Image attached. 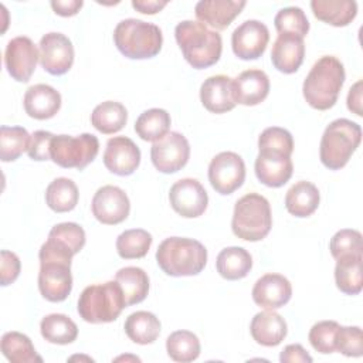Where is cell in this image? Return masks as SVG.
<instances>
[{
    "mask_svg": "<svg viewBox=\"0 0 363 363\" xmlns=\"http://www.w3.org/2000/svg\"><path fill=\"white\" fill-rule=\"evenodd\" d=\"M174 37L184 60L196 69L208 68L221 57V35L200 21L183 20L176 26Z\"/></svg>",
    "mask_w": 363,
    "mask_h": 363,
    "instance_id": "obj_1",
    "label": "cell"
},
{
    "mask_svg": "<svg viewBox=\"0 0 363 363\" xmlns=\"http://www.w3.org/2000/svg\"><path fill=\"white\" fill-rule=\"evenodd\" d=\"M343 64L333 55L320 57L306 75L302 92L309 106L318 111L330 109L345 82Z\"/></svg>",
    "mask_w": 363,
    "mask_h": 363,
    "instance_id": "obj_2",
    "label": "cell"
},
{
    "mask_svg": "<svg viewBox=\"0 0 363 363\" xmlns=\"http://www.w3.org/2000/svg\"><path fill=\"white\" fill-rule=\"evenodd\" d=\"M156 261L166 275L191 277L204 269L207 264V250L197 240L169 237L159 244Z\"/></svg>",
    "mask_w": 363,
    "mask_h": 363,
    "instance_id": "obj_3",
    "label": "cell"
},
{
    "mask_svg": "<svg viewBox=\"0 0 363 363\" xmlns=\"http://www.w3.org/2000/svg\"><path fill=\"white\" fill-rule=\"evenodd\" d=\"M113 43L119 52L130 60L156 57L162 50V30L138 18H125L113 30Z\"/></svg>",
    "mask_w": 363,
    "mask_h": 363,
    "instance_id": "obj_4",
    "label": "cell"
},
{
    "mask_svg": "<svg viewBox=\"0 0 363 363\" xmlns=\"http://www.w3.org/2000/svg\"><path fill=\"white\" fill-rule=\"evenodd\" d=\"M126 308L123 291L116 281L86 286L78 298V313L88 323H108Z\"/></svg>",
    "mask_w": 363,
    "mask_h": 363,
    "instance_id": "obj_5",
    "label": "cell"
},
{
    "mask_svg": "<svg viewBox=\"0 0 363 363\" xmlns=\"http://www.w3.org/2000/svg\"><path fill=\"white\" fill-rule=\"evenodd\" d=\"M362 140V128L359 123L339 118L332 121L320 139L319 156L325 167L330 170L342 169L354 153Z\"/></svg>",
    "mask_w": 363,
    "mask_h": 363,
    "instance_id": "obj_6",
    "label": "cell"
},
{
    "mask_svg": "<svg viewBox=\"0 0 363 363\" xmlns=\"http://www.w3.org/2000/svg\"><path fill=\"white\" fill-rule=\"evenodd\" d=\"M272 227L271 206L258 193H248L237 200L234 206L231 228L233 233L245 241H261Z\"/></svg>",
    "mask_w": 363,
    "mask_h": 363,
    "instance_id": "obj_7",
    "label": "cell"
},
{
    "mask_svg": "<svg viewBox=\"0 0 363 363\" xmlns=\"http://www.w3.org/2000/svg\"><path fill=\"white\" fill-rule=\"evenodd\" d=\"M99 140L91 133L78 136L54 135L50 145L51 160L64 169H85L98 155Z\"/></svg>",
    "mask_w": 363,
    "mask_h": 363,
    "instance_id": "obj_8",
    "label": "cell"
},
{
    "mask_svg": "<svg viewBox=\"0 0 363 363\" xmlns=\"http://www.w3.org/2000/svg\"><path fill=\"white\" fill-rule=\"evenodd\" d=\"M85 241V231L79 224L60 223L50 230L47 241L41 245L40 262L58 261L71 265L72 257L84 248Z\"/></svg>",
    "mask_w": 363,
    "mask_h": 363,
    "instance_id": "obj_9",
    "label": "cell"
},
{
    "mask_svg": "<svg viewBox=\"0 0 363 363\" xmlns=\"http://www.w3.org/2000/svg\"><path fill=\"white\" fill-rule=\"evenodd\" d=\"M245 180V163L235 152H221L208 164V182L220 194H231Z\"/></svg>",
    "mask_w": 363,
    "mask_h": 363,
    "instance_id": "obj_10",
    "label": "cell"
},
{
    "mask_svg": "<svg viewBox=\"0 0 363 363\" xmlns=\"http://www.w3.org/2000/svg\"><path fill=\"white\" fill-rule=\"evenodd\" d=\"M190 157V145L186 136L179 132H169L162 139L153 142L150 159L160 173H176L182 170Z\"/></svg>",
    "mask_w": 363,
    "mask_h": 363,
    "instance_id": "obj_11",
    "label": "cell"
},
{
    "mask_svg": "<svg viewBox=\"0 0 363 363\" xmlns=\"http://www.w3.org/2000/svg\"><path fill=\"white\" fill-rule=\"evenodd\" d=\"M172 208L184 218L201 216L208 204V196L203 184L191 177L177 180L169 191Z\"/></svg>",
    "mask_w": 363,
    "mask_h": 363,
    "instance_id": "obj_12",
    "label": "cell"
},
{
    "mask_svg": "<svg viewBox=\"0 0 363 363\" xmlns=\"http://www.w3.org/2000/svg\"><path fill=\"white\" fill-rule=\"evenodd\" d=\"M40 64L51 75L68 72L74 64V47L71 40L61 33H47L38 44Z\"/></svg>",
    "mask_w": 363,
    "mask_h": 363,
    "instance_id": "obj_13",
    "label": "cell"
},
{
    "mask_svg": "<svg viewBox=\"0 0 363 363\" xmlns=\"http://www.w3.org/2000/svg\"><path fill=\"white\" fill-rule=\"evenodd\" d=\"M40 52L31 38L20 35L11 38L4 50V65L10 77L18 82H27L35 71Z\"/></svg>",
    "mask_w": 363,
    "mask_h": 363,
    "instance_id": "obj_14",
    "label": "cell"
},
{
    "mask_svg": "<svg viewBox=\"0 0 363 363\" xmlns=\"http://www.w3.org/2000/svg\"><path fill=\"white\" fill-rule=\"evenodd\" d=\"M94 217L106 225H115L125 221L130 211V203L126 193L112 184L102 186L92 197Z\"/></svg>",
    "mask_w": 363,
    "mask_h": 363,
    "instance_id": "obj_15",
    "label": "cell"
},
{
    "mask_svg": "<svg viewBox=\"0 0 363 363\" xmlns=\"http://www.w3.org/2000/svg\"><path fill=\"white\" fill-rule=\"evenodd\" d=\"M269 41L268 27L258 20H245L231 34L233 52L241 60L259 58Z\"/></svg>",
    "mask_w": 363,
    "mask_h": 363,
    "instance_id": "obj_16",
    "label": "cell"
},
{
    "mask_svg": "<svg viewBox=\"0 0 363 363\" xmlns=\"http://www.w3.org/2000/svg\"><path fill=\"white\" fill-rule=\"evenodd\" d=\"M38 289L43 298L50 302H62L71 294V265L58 261L40 262Z\"/></svg>",
    "mask_w": 363,
    "mask_h": 363,
    "instance_id": "obj_17",
    "label": "cell"
},
{
    "mask_svg": "<svg viewBox=\"0 0 363 363\" xmlns=\"http://www.w3.org/2000/svg\"><path fill=\"white\" fill-rule=\"evenodd\" d=\"M140 163L138 145L126 136H113L106 142L104 152L105 167L118 176L132 174Z\"/></svg>",
    "mask_w": 363,
    "mask_h": 363,
    "instance_id": "obj_18",
    "label": "cell"
},
{
    "mask_svg": "<svg viewBox=\"0 0 363 363\" xmlns=\"http://www.w3.org/2000/svg\"><path fill=\"white\" fill-rule=\"evenodd\" d=\"M292 286L288 278L281 274H265L257 279L252 288L254 302L264 309H278L289 302Z\"/></svg>",
    "mask_w": 363,
    "mask_h": 363,
    "instance_id": "obj_19",
    "label": "cell"
},
{
    "mask_svg": "<svg viewBox=\"0 0 363 363\" xmlns=\"http://www.w3.org/2000/svg\"><path fill=\"white\" fill-rule=\"evenodd\" d=\"M269 92V78L261 69H247L233 79V96L235 104L254 106L261 104Z\"/></svg>",
    "mask_w": 363,
    "mask_h": 363,
    "instance_id": "obj_20",
    "label": "cell"
},
{
    "mask_svg": "<svg viewBox=\"0 0 363 363\" xmlns=\"http://www.w3.org/2000/svg\"><path fill=\"white\" fill-rule=\"evenodd\" d=\"M200 101L213 113H224L237 105L233 96V79L218 74L208 77L200 86Z\"/></svg>",
    "mask_w": 363,
    "mask_h": 363,
    "instance_id": "obj_21",
    "label": "cell"
},
{
    "mask_svg": "<svg viewBox=\"0 0 363 363\" xmlns=\"http://www.w3.org/2000/svg\"><path fill=\"white\" fill-rule=\"evenodd\" d=\"M244 7V0H201L196 4L194 13L200 23L208 24L216 30H224Z\"/></svg>",
    "mask_w": 363,
    "mask_h": 363,
    "instance_id": "obj_22",
    "label": "cell"
},
{
    "mask_svg": "<svg viewBox=\"0 0 363 363\" xmlns=\"http://www.w3.org/2000/svg\"><path fill=\"white\" fill-rule=\"evenodd\" d=\"M23 105L28 116L38 121L50 119L61 108V95L51 85L35 84L26 91Z\"/></svg>",
    "mask_w": 363,
    "mask_h": 363,
    "instance_id": "obj_23",
    "label": "cell"
},
{
    "mask_svg": "<svg viewBox=\"0 0 363 363\" xmlns=\"http://www.w3.org/2000/svg\"><path fill=\"white\" fill-rule=\"evenodd\" d=\"M255 176L268 187H281L292 176L294 164L291 156L259 152L255 159Z\"/></svg>",
    "mask_w": 363,
    "mask_h": 363,
    "instance_id": "obj_24",
    "label": "cell"
},
{
    "mask_svg": "<svg viewBox=\"0 0 363 363\" xmlns=\"http://www.w3.org/2000/svg\"><path fill=\"white\" fill-rule=\"evenodd\" d=\"M305 57L303 38L291 34H278L271 51L272 65L284 74H294L299 69Z\"/></svg>",
    "mask_w": 363,
    "mask_h": 363,
    "instance_id": "obj_25",
    "label": "cell"
},
{
    "mask_svg": "<svg viewBox=\"0 0 363 363\" xmlns=\"http://www.w3.org/2000/svg\"><path fill=\"white\" fill-rule=\"evenodd\" d=\"M250 332L258 345L272 347L278 346L285 339L288 328L285 319L279 313L267 309L254 315Z\"/></svg>",
    "mask_w": 363,
    "mask_h": 363,
    "instance_id": "obj_26",
    "label": "cell"
},
{
    "mask_svg": "<svg viewBox=\"0 0 363 363\" xmlns=\"http://www.w3.org/2000/svg\"><path fill=\"white\" fill-rule=\"evenodd\" d=\"M318 187L306 180L296 182L285 194V207L289 214L303 218L313 214L319 206Z\"/></svg>",
    "mask_w": 363,
    "mask_h": 363,
    "instance_id": "obj_27",
    "label": "cell"
},
{
    "mask_svg": "<svg viewBox=\"0 0 363 363\" xmlns=\"http://www.w3.org/2000/svg\"><path fill=\"white\" fill-rule=\"evenodd\" d=\"M311 9L318 20L335 27L350 24L357 14L354 0H312Z\"/></svg>",
    "mask_w": 363,
    "mask_h": 363,
    "instance_id": "obj_28",
    "label": "cell"
},
{
    "mask_svg": "<svg viewBox=\"0 0 363 363\" xmlns=\"http://www.w3.org/2000/svg\"><path fill=\"white\" fill-rule=\"evenodd\" d=\"M251 267V254L242 247H227L221 250L216 261L217 272L228 281H237L247 277Z\"/></svg>",
    "mask_w": 363,
    "mask_h": 363,
    "instance_id": "obj_29",
    "label": "cell"
},
{
    "mask_svg": "<svg viewBox=\"0 0 363 363\" xmlns=\"http://www.w3.org/2000/svg\"><path fill=\"white\" fill-rule=\"evenodd\" d=\"M363 255H346L336 259L335 281L340 292L357 295L363 286Z\"/></svg>",
    "mask_w": 363,
    "mask_h": 363,
    "instance_id": "obj_30",
    "label": "cell"
},
{
    "mask_svg": "<svg viewBox=\"0 0 363 363\" xmlns=\"http://www.w3.org/2000/svg\"><path fill=\"white\" fill-rule=\"evenodd\" d=\"M125 333L138 345L153 343L160 333V320L155 313L147 311H136L125 320Z\"/></svg>",
    "mask_w": 363,
    "mask_h": 363,
    "instance_id": "obj_31",
    "label": "cell"
},
{
    "mask_svg": "<svg viewBox=\"0 0 363 363\" xmlns=\"http://www.w3.org/2000/svg\"><path fill=\"white\" fill-rule=\"evenodd\" d=\"M126 121L128 111L121 102L116 101H105L96 105L91 113L92 126L104 135L119 132L126 125Z\"/></svg>",
    "mask_w": 363,
    "mask_h": 363,
    "instance_id": "obj_32",
    "label": "cell"
},
{
    "mask_svg": "<svg viewBox=\"0 0 363 363\" xmlns=\"http://www.w3.org/2000/svg\"><path fill=\"white\" fill-rule=\"evenodd\" d=\"M115 281L123 291L126 306L139 303L147 296L149 277L139 267L121 268L115 275Z\"/></svg>",
    "mask_w": 363,
    "mask_h": 363,
    "instance_id": "obj_33",
    "label": "cell"
},
{
    "mask_svg": "<svg viewBox=\"0 0 363 363\" xmlns=\"http://www.w3.org/2000/svg\"><path fill=\"white\" fill-rule=\"evenodd\" d=\"M79 191L77 184L68 177L54 179L45 190V203L55 213H67L78 204Z\"/></svg>",
    "mask_w": 363,
    "mask_h": 363,
    "instance_id": "obj_34",
    "label": "cell"
},
{
    "mask_svg": "<svg viewBox=\"0 0 363 363\" xmlns=\"http://www.w3.org/2000/svg\"><path fill=\"white\" fill-rule=\"evenodd\" d=\"M41 336L54 345L72 343L78 336L77 323L64 313H50L40 323Z\"/></svg>",
    "mask_w": 363,
    "mask_h": 363,
    "instance_id": "obj_35",
    "label": "cell"
},
{
    "mask_svg": "<svg viewBox=\"0 0 363 363\" xmlns=\"http://www.w3.org/2000/svg\"><path fill=\"white\" fill-rule=\"evenodd\" d=\"M170 115L160 108H152L139 115L135 122V132L146 142H156L166 136L170 129Z\"/></svg>",
    "mask_w": 363,
    "mask_h": 363,
    "instance_id": "obj_36",
    "label": "cell"
},
{
    "mask_svg": "<svg viewBox=\"0 0 363 363\" xmlns=\"http://www.w3.org/2000/svg\"><path fill=\"white\" fill-rule=\"evenodd\" d=\"M1 352L11 363L43 362L37 354L30 337L20 332H7L1 336Z\"/></svg>",
    "mask_w": 363,
    "mask_h": 363,
    "instance_id": "obj_37",
    "label": "cell"
},
{
    "mask_svg": "<svg viewBox=\"0 0 363 363\" xmlns=\"http://www.w3.org/2000/svg\"><path fill=\"white\" fill-rule=\"evenodd\" d=\"M166 350L172 360L189 363L200 354V340L190 330H176L166 339Z\"/></svg>",
    "mask_w": 363,
    "mask_h": 363,
    "instance_id": "obj_38",
    "label": "cell"
},
{
    "mask_svg": "<svg viewBox=\"0 0 363 363\" xmlns=\"http://www.w3.org/2000/svg\"><path fill=\"white\" fill-rule=\"evenodd\" d=\"M152 235L143 228H132L121 233L116 238V251L123 259H136L143 258L150 245Z\"/></svg>",
    "mask_w": 363,
    "mask_h": 363,
    "instance_id": "obj_39",
    "label": "cell"
},
{
    "mask_svg": "<svg viewBox=\"0 0 363 363\" xmlns=\"http://www.w3.org/2000/svg\"><path fill=\"white\" fill-rule=\"evenodd\" d=\"M31 136L23 126L0 128V159L3 162H14L23 152L28 150Z\"/></svg>",
    "mask_w": 363,
    "mask_h": 363,
    "instance_id": "obj_40",
    "label": "cell"
},
{
    "mask_svg": "<svg viewBox=\"0 0 363 363\" xmlns=\"http://www.w3.org/2000/svg\"><path fill=\"white\" fill-rule=\"evenodd\" d=\"M278 34H291L303 38L309 31V21L302 9L289 6L281 9L274 18Z\"/></svg>",
    "mask_w": 363,
    "mask_h": 363,
    "instance_id": "obj_41",
    "label": "cell"
},
{
    "mask_svg": "<svg viewBox=\"0 0 363 363\" xmlns=\"http://www.w3.org/2000/svg\"><path fill=\"white\" fill-rule=\"evenodd\" d=\"M258 149L259 152L291 156L294 152L292 135L289 130L279 126L267 128L258 138Z\"/></svg>",
    "mask_w": 363,
    "mask_h": 363,
    "instance_id": "obj_42",
    "label": "cell"
},
{
    "mask_svg": "<svg viewBox=\"0 0 363 363\" xmlns=\"http://www.w3.org/2000/svg\"><path fill=\"white\" fill-rule=\"evenodd\" d=\"M329 250L335 259L346 255H363V241L360 231L352 228L339 230L330 238Z\"/></svg>",
    "mask_w": 363,
    "mask_h": 363,
    "instance_id": "obj_43",
    "label": "cell"
},
{
    "mask_svg": "<svg viewBox=\"0 0 363 363\" xmlns=\"http://www.w3.org/2000/svg\"><path fill=\"white\" fill-rule=\"evenodd\" d=\"M339 326L340 325L335 320H320L315 323L308 335L312 347L323 354L336 352V337Z\"/></svg>",
    "mask_w": 363,
    "mask_h": 363,
    "instance_id": "obj_44",
    "label": "cell"
},
{
    "mask_svg": "<svg viewBox=\"0 0 363 363\" xmlns=\"http://www.w3.org/2000/svg\"><path fill=\"white\" fill-rule=\"evenodd\" d=\"M336 352L347 357H360L363 354L362 329L359 326H339Z\"/></svg>",
    "mask_w": 363,
    "mask_h": 363,
    "instance_id": "obj_45",
    "label": "cell"
},
{
    "mask_svg": "<svg viewBox=\"0 0 363 363\" xmlns=\"http://www.w3.org/2000/svg\"><path fill=\"white\" fill-rule=\"evenodd\" d=\"M52 133L47 130H35L31 135L30 146H28V157L37 162L41 160H50V145L52 139Z\"/></svg>",
    "mask_w": 363,
    "mask_h": 363,
    "instance_id": "obj_46",
    "label": "cell"
},
{
    "mask_svg": "<svg viewBox=\"0 0 363 363\" xmlns=\"http://www.w3.org/2000/svg\"><path fill=\"white\" fill-rule=\"evenodd\" d=\"M21 269L20 258L7 250H3L0 254V282L3 286L13 284Z\"/></svg>",
    "mask_w": 363,
    "mask_h": 363,
    "instance_id": "obj_47",
    "label": "cell"
},
{
    "mask_svg": "<svg viewBox=\"0 0 363 363\" xmlns=\"http://www.w3.org/2000/svg\"><path fill=\"white\" fill-rule=\"evenodd\" d=\"M279 360L282 363H311L312 357L306 353V350L302 347V345L295 343V345H288L285 349L281 352Z\"/></svg>",
    "mask_w": 363,
    "mask_h": 363,
    "instance_id": "obj_48",
    "label": "cell"
},
{
    "mask_svg": "<svg viewBox=\"0 0 363 363\" xmlns=\"http://www.w3.org/2000/svg\"><path fill=\"white\" fill-rule=\"evenodd\" d=\"M82 4H84L82 0H52L51 1V7L55 11V14L62 17L75 16L82 7Z\"/></svg>",
    "mask_w": 363,
    "mask_h": 363,
    "instance_id": "obj_49",
    "label": "cell"
},
{
    "mask_svg": "<svg viewBox=\"0 0 363 363\" xmlns=\"http://www.w3.org/2000/svg\"><path fill=\"white\" fill-rule=\"evenodd\" d=\"M362 79H359L354 85L350 86L347 94V109L357 116H362Z\"/></svg>",
    "mask_w": 363,
    "mask_h": 363,
    "instance_id": "obj_50",
    "label": "cell"
},
{
    "mask_svg": "<svg viewBox=\"0 0 363 363\" xmlns=\"http://www.w3.org/2000/svg\"><path fill=\"white\" fill-rule=\"evenodd\" d=\"M167 4L166 0H133L132 7L143 14H156Z\"/></svg>",
    "mask_w": 363,
    "mask_h": 363,
    "instance_id": "obj_51",
    "label": "cell"
}]
</instances>
